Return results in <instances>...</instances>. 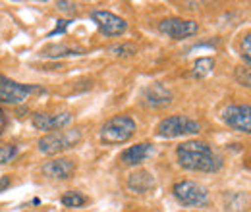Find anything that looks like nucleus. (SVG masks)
<instances>
[{"label": "nucleus", "mask_w": 251, "mask_h": 212, "mask_svg": "<svg viewBox=\"0 0 251 212\" xmlns=\"http://www.w3.org/2000/svg\"><path fill=\"white\" fill-rule=\"evenodd\" d=\"M178 164L188 172L215 174L222 168V156L213 151V147L205 141H184L176 147Z\"/></svg>", "instance_id": "obj_1"}, {"label": "nucleus", "mask_w": 251, "mask_h": 212, "mask_svg": "<svg viewBox=\"0 0 251 212\" xmlns=\"http://www.w3.org/2000/svg\"><path fill=\"white\" fill-rule=\"evenodd\" d=\"M133 133H135V120L131 116L120 114L100 125L99 137L106 145H120V143H126L127 139H131Z\"/></svg>", "instance_id": "obj_2"}, {"label": "nucleus", "mask_w": 251, "mask_h": 212, "mask_svg": "<svg viewBox=\"0 0 251 212\" xmlns=\"http://www.w3.org/2000/svg\"><path fill=\"white\" fill-rule=\"evenodd\" d=\"M79 141H81V129L72 127V129L52 131V133L41 137L37 147L43 154H58V152H64L68 149H74Z\"/></svg>", "instance_id": "obj_3"}, {"label": "nucleus", "mask_w": 251, "mask_h": 212, "mask_svg": "<svg viewBox=\"0 0 251 212\" xmlns=\"http://www.w3.org/2000/svg\"><path fill=\"white\" fill-rule=\"evenodd\" d=\"M172 193L176 197V201L184 207H191V209H201L209 203V191L205 185L193 180H182V182L174 183Z\"/></svg>", "instance_id": "obj_4"}, {"label": "nucleus", "mask_w": 251, "mask_h": 212, "mask_svg": "<svg viewBox=\"0 0 251 212\" xmlns=\"http://www.w3.org/2000/svg\"><path fill=\"white\" fill-rule=\"evenodd\" d=\"M199 131H201V123L188 116H168L157 125V135L162 139L197 135Z\"/></svg>", "instance_id": "obj_5"}, {"label": "nucleus", "mask_w": 251, "mask_h": 212, "mask_svg": "<svg viewBox=\"0 0 251 212\" xmlns=\"http://www.w3.org/2000/svg\"><path fill=\"white\" fill-rule=\"evenodd\" d=\"M31 93H45V89L24 85V83H18V81H12V79L0 75V104H20Z\"/></svg>", "instance_id": "obj_6"}, {"label": "nucleus", "mask_w": 251, "mask_h": 212, "mask_svg": "<svg viewBox=\"0 0 251 212\" xmlns=\"http://www.w3.org/2000/svg\"><path fill=\"white\" fill-rule=\"evenodd\" d=\"M158 31L174 41H182L193 37L199 31V24L195 20H184V18H164L158 22Z\"/></svg>", "instance_id": "obj_7"}, {"label": "nucleus", "mask_w": 251, "mask_h": 212, "mask_svg": "<svg viewBox=\"0 0 251 212\" xmlns=\"http://www.w3.org/2000/svg\"><path fill=\"white\" fill-rule=\"evenodd\" d=\"M222 121L234 129V131H242V133H251V106L250 104H228L222 110Z\"/></svg>", "instance_id": "obj_8"}, {"label": "nucleus", "mask_w": 251, "mask_h": 212, "mask_svg": "<svg viewBox=\"0 0 251 212\" xmlns=\"http://www.w3.org/2000/svg\"><path fill=\"white\" fill-rule=\"evenodd\" d=\"M91 20H93L95 25L99 27V31L104 37H120L127 29V22L124 18H120V16H116L112 12H106V10L91 12Z\"/></svg>", "instance_id": "obj_9"}, {"label": "nucleus", "mask_w": 251, "mask_h": 212, "mask_svg": "<svg viewBox=\"0 0 251 212\" xmlns=\"http://www.w3.org/2000/svg\"><path fill=\"white\" fill-rule=\"evenodd\" d=\"M74 120V116L70 112H35L31 116V123L35 129L39 131H60L64 127H68Z\"/></svg>", "instance_id": "obj_10"}, {"label": "nucleus", "mask_w": 251, "mask_h": 212, "mask_svg": "<svg viewBox=\"0 0 251 212\" xmlns=\"http://www.w3.org/2000/svg\"><path fill=\"white\" fill-rule=\"evenodd\" d=\"M43 176L50 178V180H70L75 172V162L70 158H54V160H47L41 168Z\"/></svg>", "instance_id": "obj_11"}, {"label": "nucleus", "mask_w": 251, "mask_h": 212, "mask_svg": "<svg viewBox=\"0 0 251 212\" xmlns=\"http://www.w3.org/2000/svg\"><path fill=\"white\" fill-rule=\"evenodd\" d=\"M153 152H155V147L151 143H137V145H131L126 151H122L120 160L126 166H137V164L145 162Z\"/></svg>", "instance_id": "obj_12"}, {"label": "nucleus", "mask_w": 251, "mask_h": 212, "mask_svg": "<svg viewBox=\"0 0 251 212\" xmlns=\"http://www.w3.org/2000/svg\"><path fill=\"white\" fill-rule=\"evenodd\" d=\"M126 185H127V189H129L131 193L143 195V193H149V191L155 187V178H153V174L147 172V170H137V172L129 174Z\"/></svg>", "instance_id": "obj_13"}, {"label": "nucleus", "mask_w": 251, "mask_h": 212, "mask_svg": "<svg viewBox=\"0 0 251 212\" xmlns=\"http://www.w3.org/2000/svg\"><path fill=\"white\" fill-rule=\"evenodd\" d=\"M145 102H147V106H153V108L168 106L172 102V91L168 87H164L162 83H153L145 91Z\"/></svg>", "instance_id": "obj_14"}, {"label": "nucleus", "mask_w": 251, "mask_h": 212, "mask_svg": "<svg viewBox=\"0 0 251 212\" xmlns=\"http://www.w3.org/2000/svg\"><path fill=\"white\" fill-rule=\"evenodd\" d=\"M43 56L47 58H62V56H81L85 54L83 48L79 47H68V45H54V47H49L41 52Z\"/></svg>", "instance_id": "obj_15"}, {"label": "nucleus", "mask_w": 251, "mask_h": 212, "mask_svg": "<svg viewBox=\"0 0 251 212\" xmlns=\"http://www.w3.org/2000/svg\"><path fill=\"white\" fill-rule=\"evenodd\" d=\"M213 70H215V58H211V56H203V58L195 60L193 70H191V75L197 77V79H203V77L211 75Z\"/></svg>", "instance_id": "obj_16"}, {"label": "nucleus", "mask_w": 251, "mask_h": 212, "mask_svg": "<svg viewBox=\"0 0 251 212\" xmlns=\"http://www.w3.org/2000/svg\"><path fill=\"white\" fill-rule=\"evenodd\" d=\"M60 201H62L64 207H68V209H81V207H85L87 197L83 193H79V191H70V193L62 195Z\"/></svg>", "instance_id": "obj_17"}, {"label": "nucleus", "mask_w": 251, "mask_h": 212, "mask_svg": "<svg viewBox=\"0 0 251 212\" xmlns=\"http://www.w3.org/2000/svg\"><path fill=\"white\" fill-rule=\"evenodd\" d=\"M234 77L236 81L242 85V87H250L251 89V64H242L236 68L234 71Z\"/></svg>", "instance_id": "obj_18"}, {"label": "nucleus", "mask_w": 251, "mask_h": 212, "mask_svg": "<svg viewBox=\"0 0 251 212\" xmlns=\"http://www.w3.org/2000/svg\"><path fill=\"white\" fill-rule=\"evenodd\" d=\"M16 154H18L16 145H12V143H0V164L10 162Z\"/></svg>", "instance_id": "obj_19"}, {"label": "nucleus", "mask_w": 251, "mask_h": 212, "mask_svg": "<svg viewBox=\"0 0 251 212\" xmlns=\"http://www.w3.org/2000/svg\"><path fill=\"white\" fill-rule=\"evenodd\" d=\"M240 52L246 64H251V33H246L240 41Z\"/></svg>", "instance_id": "obj_20"}, {"label": "nucleus", "mask_w": 251, "mask_h": 212, "mask_svg": "<svg viewBox=\"0 0 251 212\" xmlns=\"http://www.w3.org/2000/svg\"><path fill=\"white\" fill-rule=\"evenodd\" d=\"M108 50H110L112 54H116V56H129V54L135 52V47H131V45H114V47H110Z\"/></svg>", "instance_id": "obj_21"}, {"label": "nucleus", "mask_w": 251, "mask_h": 212, "mask_svg": "<svg viewBox=\"0 0 251 212\" xmlns=\"http://www.w3.org/2000/svg\"><path fill=\"white\" fill-rule=\"evenodd\" d=\"M70 20H58V24H56V27L49 33V37H54V35H60V33H64V31L70 27Z\"/></svg>", "instance_id": "obj_22"}, {"label": "nucleus", "mask_w": 251, "mask_h": 212, "mask_svg": "<svg viewBox=\"0 0 251 212\" xmlns=\"http://www.w3.org/2000/svg\"><path fill=\"white\" fill-rule=\"evenodd\" d=\"M56 8L62 10V12H74L75 10V4L74 2H56Z\"/></svg>", "instance_id": "obj_23"}, {"label": "nucleus", "mask_w": 251, "mask_h": 212, "mask_svg": "<svg viewBox=\"0 0 251 212\" xmlns=\"http://www.w3.org/2000/svg\"><path fill=\"white\" fill-rule=\"evenodd\" d=\"M8 185H10V178H8V176H2V178H0V193L6 191Z\"/></svg>", "instance_id": "obj_24"}, {"label": "nucleus", "mask_w": 251, "mask_h": 212, "mask_svg": "<svg viewBox=\"0 0 251 212\" xmlns=\"http://www.w3.org/2000/svg\"><path fill=\"white\" fill-rule=\"evenodd\" d=\"M4 125H6V116H4V112L0 110V131L4 129Z\"/></svg>", "instance_id": "obj_25"}]
</instances>
